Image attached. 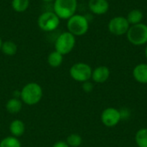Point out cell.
<instances>
[{
  "mask_svg": "<svg viewBox=\"0 0 147 147\" xmlns=\"http://www.w3.org/2000/svg\"><path fill=\"white\" fill-rule=\"evenodd\" d=\"M43 96V90L41 86L34 82L25 84L21 90L20 99L28 106H33L39 103Z\"/></svg>",
  "mask_w": 147,
  "mask_h": 147,
  "instance_id": "obj_1",
  "label": "cell"
},
{
  "mask_svg": "<svg viewBox=\"0 0 147 147\" xmlns=\"http://www.w3.org/2000/svg\"><path fill=\"white\" fill-rule=\"evenodd\" d=\"M67 31L74 36H83L87 34L90 28V22L86 16L75 14L67 20Z\"/></svg>",
  "mask_w": 147,
  "mask_h": 147,
  "instance_id": "obj_2",
  "label": "cell"
},
{
  "mask_svg": "<svg viewBox=\"0 0 147 147\" xmlns=\"http://www.w3.org/2000/svg\"><path fill=\"white\" fill-rule=\"evenodd\" d=\"M78 9V0H54L53 11L60 18L68 20Z\"/></svg>",
  "mask_w": 147,
  "mask_h": 147,
  "instance_id": "obj_3",
  "label": "cell"
},
{
  "mask_svg": "<svg viewBox=\"0 0 147 147\" xmlns=\"http://www.w3.org/2000/svg\"><path fill=\"white\" fill-rule=\"evenodd\" d=\"M127 40L134 46H143L147 44V25L141 22L131 25L127 33Z\"/></svg>",
  "mask_w": 147,
  "mask_h": 147,
  "instance_id": "obj_4",
  "label": "cell"
},
{
  "mask_svg": "<svg viewBox=\"0 0 147 147\" xmlns=\"http://www.w3.org/2000/svg\"><path fill=\"white\" fill-rule=\"evenodd\" d=\"M76 46V36L68 31L59 34L54 42V47L57 52L63 56L70 53Z\"/></svg>",
  "mask_w": 147,
  "mask_h": 147,
  "instance_id": "obj_5",
  "label": "cell"
},
{
  "mask_svg": "<svg viewBox=\"0 0 147 147\" xmlns=\"http://www.w3.org/2000/svg\"><path fill=\"white\" fill-rule=\"evenodd\" d=\"M60 23V18L53 11H45L41 13L37 20L40 29L45 32H53L58 28Z\"/></svg>",
  "mask_w": 147,
  "mask_h": 147,
  "instance_id": "obj_6",
  "label": "cell"
},
{
  "mask_svg": "<svg viewBox=\"0 0 147 147\" xmlns=\"http://www.w3.org/2000/svg\"><path fill=\"white\" fill-rule=\"evenodd\" d=\"M69 73L73 80L79 83H84L91 79L92 68L86 63L78 62L71 65Z\"/></svg>",
  "mask_w": 147,
  "mask_h": 147,
  "instance_id": "obj_7",
  "label": "cell"
},
{
  "mask_svg": "<svg viewBox=\"0 0 147 147\" xmlns=\"http://www.w3.org/2000/svg\"><path fill=\"white\" fill-rule=\"evenodd\" d=\"M130 24L125 16H115L110 19L108 24V29L110 34L115 36H121L127 34Z\"/></svg>",
  "mask_w": 147,
  "mask_h": 147,
  "instance_id": "obj_8",
  "label": "cell"
},
{
  "mask_svg": "<svg viewBox=\"0 0 147 147\" xmlns=\"http://www.w3.org/2000/svg\"><path fill=\"white\" fill-rule=\"evenodd\" d=\"M101 121L102 124L107 127H115L121 120L120 110L115 108H107L101 115Z\"/></svg>",
  "mask_w": 147,
  "mask_h": 147,
  "instance_id": "obj_9",
  "label": "cell"
},
{
  "mask_svg": "<svg viewBox=\"0 0 147 147\" xmlns=\"http://www.w3.org/2000/svg\"><path fill=\"white\" fill-rule=\"evenodd\" d=\"M88 7L92 14L102 16L109 11V3L108 0H89Z\"/></svg>",
  "mask_w": 147,
  "mask_h": 147,
  "instance_id": "obj_10",
  "label": "cell"
},
{
  "mask_svg": "<svg viewBox=\"0 0 147 147\" xmlns=\"http://www.w3.org/2000/svg\"><path fill=\"white\" fill-rule=\"evenodd\" d=\"M110 76V70L105 65H100L92 70L91 79L96 84L105 83Z\"/></svg>",
  "mask_w": 147,
  "mask_h": 147,
  "instance_id": "obj_11",
  "label": "cell"
},
{
  "mask_svg": "<svg viewBox=\"0 0 147 147\" xmlns=\"http://www.w3.org/2000/svg\"><path fill=\"white\" fill-rule=\"evenodd\" d=\"M133 77L140 84H147L146 63H141L137 65L133 70Z\"/></svg>",
  "mask_w": 147,
  "mask_h": 147,
  "instance_id": "obj_12",
  "label": "cell"
},
{
  "mask_svg": "<svg viewBox=\"0 0 147 147\" xmlns=\"http://www.w3.org/2000/svg\"><path fill=\"white\" fill-rule=\"evenodd\" d=\"M9 129V132L12 136L19 138L24 134L26 127H25V124L22 121L16 119L10 122Z\"/></svg>",
  "mask_w": 147,
  "mask_h": 147,
  "instance_id": "obj_13",
  "label": "cell"
},
{
  "mask_svg": "<svg viewBox=\"0 0 147 147\" xmlns=\"http://www.w3.org/2000/svg\"><path fill=\"white\" fill-rule=\"evenodd\" d=\"M5 109L11 115L18 114L22 109V102L20 98L12 97L7 101L5 104Z\"/></svg>",
  "mask_w": 147,
  "mask_h": 147,
  "instance_id": "obj_14",
  "label": "cell"
},
{
  "mask_svg": "<svg viewBox=\"0 0 147 147\" xmlns=\"http://www.w3.org/2000/svg\"><path fill=\"white\" fill-rule=\"evenodd\" d=\"M143 17H144V14L139 9H134L130 10L127 13V16H126V18H127V22H129L130 26L141 23L142 20H143Z\"/></svg>",
  "mask_w": 147,
  "mask_h": 147,
  "instance_id": "obj_15",
  "label": "cell"
},
{
  "mask_svg": "<svg viewBox=\"0 0 147 147\" xmlns=\"http://www.w3.org/2000/svg\"><path fill=\"white\" fill-rule=\"evenodd\" d=\"M64 56L59 53V52H57L56 50L51 52L48 56H47V63L51 67L53 68H57L59 66H60L63 63V58Z\"/></svg>",
  "mask_w": 147,
  "mask_h": 147,
  "instance_id": "obj_16",
  "label": "cell"
},
{
  "mask_svg": "<svg viewBox=\"0 0 147 147\" xmlns=\"http://www.w3.org/2000/svg\"><path fill=\"white\" fill-rule=\"evenodd\" d=\"M1 51L3 54L7 56H13L17 52V46L15 42L11 40H6L3 42Z\"/></svg>",
  "mask_w": 147,
  "mask_h": 147,
  "instance_id": "obj_17",
  "label": "cell"
},
{
  "mask_svg": "<svg viewBox=\"0 0 147 147\" xmlns=\"http://www.w3.org/2000/svg\"><path fill=\"white\" fill-rule=\"evenodd\" d=\"M135 142L138 147H147V128L138 130L135 134Z\"/></svg>",
  "mask_w": 147,
  "mask_h": 147,
  "instance_id": "obj_18",
  "label": "cell"
},
{
  "mask_svg": "<svg viewBox=\"0 0 147 147\" xmlns=\"http://www.w3.org/2000/svg\"><path fill=\"white\" fill-rule=\"evenodd\" d=\"M11 7L16 12H24L29 7V0H12Z\"/></svg>",
  "mask_w": 147,
  "mask_h": 147,
  "instance_id": "obj_19",
  "label": "cell"
},
{
  "mask_svg": "<svg viewBox=\"0 0 147 147\" xmlns=\"http://www.w3.org/2000/svg\"><path fill=\"white\" fill-rule=\"evenodd\" d=\"M0 147H22L21 141L14 136H7L0 141Z\"/></svg>",
  "mask_w": 147,
  "mask_h": 147,
  "instance_id": "obj_20",
  "label": "cell"
},
{
  "mask_svg": "<svg viewBox=\"0 0 147 147\" xmlns=\"http://www.w3.org/2000/svg\"><path fill=\"white\" fill-rule=\"evenodd\" d=\"M70 147H78L83 143L82 137L78 134H71L66 138L65 141Z\"/></svg>",
  "mask_w": 147,
  "mask_h": 147,
  "instance_id": "obj_21",
  "label": "cell"
},
{
  "mask_svg": "<svg viewBox=\"0 0 147 147\" xmlns=\"http://www.w3.org/2000/svg\"><path fill=\"white\" fill-rule=\"evenodd\" d=\"M120 110V115H121V121H126L128 120L131 116V111L127 109V108H122Z\"/></svg>",
  "mask_w": 147,
  "mask_h": 147,
  "instance_id": "obj_22",
  "label": "cell"
},
{
  "mask_svg": "<svg viewBox=\"0 0 147 147\" xmlns=\"http://www.w3.org/2000/svg\"><path fill=\"white\" fill-rule=\"evenodd\" d=\"M83 84V85H82V89H83V90L84 91V92H86V93H90L92 90H93V89H94V85H93V84L89 80V81H86V82H84V83H82Z\"/></svg>",
  "mask_w": 147,
  "mask_h": 147,
  "instance_id": "obj_23",
  "label": "cell"
},
{
  "mask_svg": "<svg viewBox=\"0 0 147 147\" xmlns=\"http://www.w3.org/2000/svg\"><path fill=\"white\" fill-rule=\"evenodd\" d=\"M52 147H70V146H68V144H67L65 141L59 140V141H57L56 143H54Z\"/></svg>",
  "mask_w": 147,
  "mask_h": 147,
  "instance_id": "obj_24",
  "label": "cell"
},
{
  "mask_svg": "<svg viewBox=\"0 0 147 147\" xmlns=\"http://www.w3.org/2000/svg\"><path fill=\"white\" fill-rule=\"evenodd\" d=\"M145 56H146V59L147 60V44L146 46V48H145Z\"/></svg>",
  "mask_w": 147,
  "mask_h": 147,
  "instance_id": "obj_25",
  "label": "cell"
},
{
  "mask_svg": "<svg viewBox=\"0 0 147 147\" xmlns=\"http://www.w3.org/2000/svg\"><path fill=\"white\" fill-rule=\"evenodd\" d=\"M41 1H43L45 3H51V2H53L54 0H41Z\"/></svg>",
  "mask_w": 147,
  "mask_h": 147,
  "instance_id": "obj_26",
  "label": "cell"
},
{
  "mask_svg": "<svg viewBox=\"0 0 147 147\" xmlns=\"http://www.w3.org/2000/svg\"><path fill=\"white\" fill-rule=\"evenodd\" d=\"M2 44H3V40H2V38L0 37V51H1V47H2Z\"/></svg>",
  "mask_w": 147,
  "mask_h": 147,
  "instance_id": "obj_27",
  "label": "cell"
},
{
  "mask_svg": "<svg viewBox=\"0 0 147 147\" xmlns=\"http://www.w3.org/2000/svg\"><path fill=\"white\" fill-rule=\"evenodd\" d=\"M108 1H109H109H112V0H108Z\"/></svg>",
  "mask_w": 147,
  "mask_h": 147,
  "instance_id": "obj_28",
  "label": "cell"
},
{
  "mask_svg": "<svg viewBox=\"0 0 147 147\" xmlns=\"http://www.w3.org/2000/svg\"></svg>",
  "mask_w": 147,
  "mask_h": 147,
  "instance_id": "obj_29",
  "label": "cell"
}]
</instances>
